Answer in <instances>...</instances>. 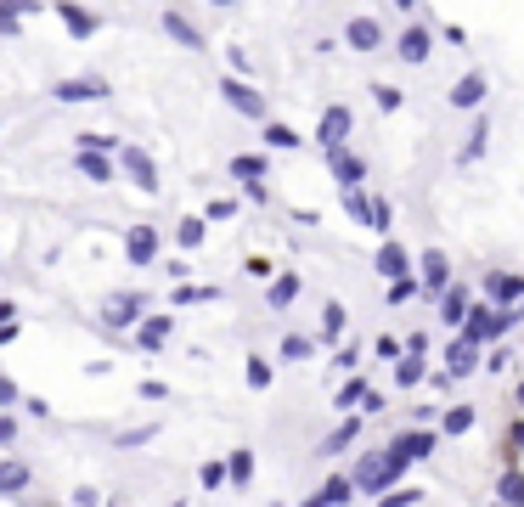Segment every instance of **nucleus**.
Here are the masks:
<instances>
[{"instance_id":"473e14b6","label":"nucleus","mask_w":524,"mask_h":507,"mask_svg":"<svg viewBox=\"0 0 524 507\" xmlns=\"http://www.w3.org/2000/svg\"><path fill=\"white\" fill-rule=\"evenodd\" d=\"M304 356H311V338H282V361H304Z\"/></svg>"},{"instance_id":"ddd939ff","label":"nucleus","mask_w":524,"mask_h":507,"mask_svg":"<svg viewBox=\"0 0 524 507\" xmlns=\"http://www.w3.org/2000/svg\"><path fill=\"white\" fill-rule=\"evenodd\" d=\"M406 271H412L406 249H400V242H383V249H378V276H389V282H395V276H406Z\"/></svg>"},{"instance_id":"ea45409f","label":"nucleus","mask_w":524,"mask_h":507,"mask_svg":"<svg viewBox=\"0 0 524 507\" xmlns=\"http://www.w3.org/2000/svg\"><path fill=\"white\" fill-rule=\"evenodd\" d=\"M237 175H266V158H237Z\"/></svg>"},{"instance_id":"bb28decb","label":"nucleus","mask_w":524,"mask_h":507,"mask_svg":"<svg viewBox=\"0 0 524 507\" xmlns=\"http://www.w3.org/2000/svg\"><path fill=\"white\" fill-rule=\"evenodd\" d=\"M418 502H423V490H412V485H400V490H395V485H389V496H383L378 507H418Z\"/></svg>"},{"instance_id":"6ab92c4d","label":"nucleus","mask_w":524,"mask_h":507,"mask_svg":"<svg viewBox=\"0 0 524 507\" xmlns=\"http://www.w3.org/2000/svg\"><path fill=\"white\" fill-rule=\"evenodd\" d=\"M135 311H142V299H135V294H125V299H113V304H107V321H113V327H130V321H135Z\"/></svg>"},{"instance_id":"de8ad7c7","label":"nucleus","mask_w":524,"mask_h":507,"mask_svg":"<svg viewBox=\"0 0 524 507\" xmlns=\"http://www.w3.org/2000/svg\"><path fill=\"white\" fill-rule=\"evenodd\" d=\"M214 6H231V0H214Z\"/></svg>"},{"instance_id":"c9c22d12","label":"nucleus","mask_w":524,"mask_h":507,"mask_svg":"<svg viewBox=\"0 0 524 507\" xmlns=\"http://www.w3.org/2000/svg\"><path fill=\"white\" fill-rule=\"evenodd\" d=\"M373 96H378L383 113H395V107H400V90H395V85H373Z\"/></svg>"},{"instance_id":"c85d7f7f","label":"nucleus","mask_w":524,"mask_h":507,"mask_svg":"<svg viewBox=\"0 0 524 507\" xmlns=\"http://www.w3.org/2000/svg\"><path fill=\"white\" fill-rule=\"evenodd\" d=\"M80 169H85L90 181H113V164H107V158H96V152H85V158H80Z\"/></svg>"},{"instance_id":"58836bf2","label":"nucleus","mask_w":524,"mask_h":507,"mask_svg":"<svg viewBox=\"0 0 524 507\" xmlns=\"http://www.w3.org/2000/svg\"><path fill=\"white\" fill-rule=\"evenodd\" d=\"M204 485L220 490V485H226V468H220V463H204Z\"/></svg>"},{"instance_id":"c756f323","label":"nucleus","mask_w":524,"mask_h":507,"mask_svg":"<svg viewBox=\"0 0 524 507\" xmlns=\"http://www.w3.org/2000/svg\"><path fill=\"white\" fill-rule=\"evenodd\" d=\"M226 473H231L237 485H249V473H254V457H249V451H231V468H226Z\"/></svg>"},{"instance_id":"423d86ee","label":"nucleus","mask_w":524,"mask_h":507,"mask_svg":"<svg viewBox=\"0 0 524 507\" xmlns=\"http://www.w3.org/2000/svg\"><path fill=\"white\" fill-rule=\"evenodd\" d=\"M328 158H333V175H338V187H344V192H350V187H361V181H366V164L356 158V152H344V147H333V152H328Z\"/></svg>"},{"instance_id":"20e7f679","label":"nucleus","mask_w":524,"mask_h":507,"mask_svg":"<svg viewBox=\"0 0 524 507\" xmlns=\"http://www.w3.org/2000/svg\"><path fill=\"white\" fill-rule=\"evenodd\" d=\"M445 373H451V378H468V373H480V344L457 338V344L445 350Z\"/></svg>"},{"instance_id":"f257e3e1","label":"nucleus","mask_w":524,"mask_h":507,"mask_svg":"<svg viewBox=\"0 0 524 507\" xmlns=\"http://www.w3.org/2000/svg\"><path fill=\"white\" fill-rule=\"evenodd\" d=\"M406 468H412V463L395 451V445H389V451H366L361 463H356V480H350V485H356V490H366V496H378V490L400 485V473H406Z\"/></svg>"},{"instance_id":"c03bdc74","label":"nucleus","mask_w":524,"mask_h":507,"mask_svg":"<svg viewBox=\"0 0 524 507\" xmlns=\"http://www.w3.org/2000/svg\"><path fill=\"white\" fill-rule=\"evenodd\" d=\"M12 440H18V423H12V418H0V445H12Z\"/></svg>"},{"instance_id":"0eeeda50","label":"nucleus","mask_w":524,"mask_h":507,"mask_svg":"<svg viewBox=\"0 0 524 507\" xmlns=\"http://www.w3.org/2000/svg\"><path fill=\"white\" fill-rule=\"evenodd\" d=\"M344 40L356 45V51H378V45H383V23H378V18H350Z\"/></svg>"},{"instance_id":"b1692460","label":"nucleus","mask_w":524,"mask_h":507,"mask_svg":"<svg viewBox=\"0 0 524 507\" xmlns=\"http://www.w3.org/2000/svg\"><path fill=\"white\" fill-rule=\"evenodd\" d=\"M294 299H299V276H276V282H271V304L282 311V304H294Z\"/></svg>"},{"instance_id":"e433bc0d","label":"nucleus","mask_w":524,"mask_h":507,"mask_svg":"<svg viewBox=\"0 0 524 507\" xmlns=\"http://www.w3.org/2000/svg\"><path fill=\"white\" fill-rule=\"evenodd\" d=\"M389 220H395V214H389V204L378 197V204H373V232H389Z\"/></svg>"},{"instance_id":"6e6552de","label":"nucleus","mask_w":524,"mask_h":507,"mask_svg":"<svg viewBox=\"0 0 524 507\" xmlns=\"http://www.w3.org/2000/svg\"><path fill=\"white\" fill-rule=\"evenodd\" d=\"M389 445H395L400 457H406V463H418V457L435 451V434H428V428H406V434H395Z\"/></svg>"},{"instance_id":"9d476101","label":"nucleus","mask_w":524,"mask_h":507,"mask_svg":"<svg viewBox=\"0 0 524 507\" xmlns=\"http://www.w3.org/2000/svg\"><path fill=\"white\" fill-rule=\"evenodd\" d=\"M350 496H356V485H350V480H344V473H333V480H328V485H321V490H316V496H311V502H304V507H344Z\"/></svg>"},{"instance_id":"2eb2a0df","label":"nucleus","mask_w":524,"mask_h":507,"mask_svg":"<svg viewBox=\"0 0 524 507\" xmlns=\"http://www.w3.org/2000/svg\"><path fill=\"white\" fill-rule=\"evenodd\" d=\"M485 142H490V119H474V130H468V142H462V152H457V158H462V164H480Z\"/></svg>"},{"instance_id":"7c9ffc66","label":"nucleus","mask_w":524,"mask_h":507,"mask_svg":"<svg viewBox=\"0 0 524 507\" xmlns=\"http://www.w3.org/2000/svg\"><path fill=\"white\" fill-rule=\"evenodd\" d=\"M412 294H418V276H395L389 282V304H406Z\"/></svg>"},{"instance_id":"1a4fd4ad","label":"nucleus","mask_w":524,"mask_h":507,"mask_svg":"<svg viewBox=\"0 0 524 507\" xmlns=\"http://www.w3.org/2000/svg\"><path fill=\"white\" fill-rule=\"evenodd\" d=\"M395 51H400V63H428V51H435V40H428V28H406Z\"/></svg>"},{"instance_id":"39448f33","label":"nucleus","mask_w":524,"mask_h":507,"mask_svg":"<svg viewBox=\"0 0 524 507\" xmlns=\"http://www.w3.org/2000/svg\"><path fill=\"white\" fill-rule=\"evenodd\" d=\"M485 294H490V304H524V276L497 271V276L485 282Z\"/></svg>"},{"instance_id":"72a5a7b5","label":"nucleus","mask_w":524,"mask_h":507,"mask_svg":"<svg viewBox=\"0 0 524 507\" xmlns=\"http://www.w3.org/2000/svg\"><path fill=\"white\" fill-rule=\"evenodd\" d=\"M266 142H271V147H299V135L288 130V125H266Z\"/></svg>"},{"instance_id":"49530a36","label":"nucleus","mask_w":524,"mask_h":507,"mask_svg":"<svg viewBox=\"0 0 524 507\" xmlns=\"http://www.w3.org/2000/svg\"><path fill=\"white\" fill-rule=\"evenodd\" d=\"M513 401H519V406H524V383H519V389H513Z\"/></svg>"},{"instance_id":"a878e982","label":"nucleus","mask_w":524,"mask_h":507,"mask_svg":"<svg viewBox=\"0 0 524 507\" xmlns=\"http://www.w3.org/2000/svg\"><path fill=\"white\" fill-rule=\"evenodd\" d=\"M344 304H328V311H321V338H338V333H344Z\"/></svg>"},{"instance_id":"a18cd8bd","label":"nucleus","mask_w":524,"mask_h":507,"mask_svg":"<svg viewBox=\"0 0 524 507\" xmlns=\"http://www.w3.org/2000/svg\"><path fill=\"white\" fill-rule=\"evenodd\" d=\"M395 6H400V12H412V6H418V0H395Z\"/></svg>"},{"instance_id":"9b49d317","label":"nucleus","mask_w":524,"mask_h":507,"mask_svg":"<svg viewBox=\"0 0 524 507\" xmlns=\"http://www.w3.org/2000/svg\"><path fill=\"white\" fill-rule=\"evenodd\" d=\"M462 316H468V288H445V294H440V321H445V327H462Z\"/></svg>"},{"instance_id":"a211bd4d","label":"nucleus","mask_w":524,"mask_h":507,"mask_svg":"<svg viewBox=\"0 0 524 507\" xmlns=\"http://www.w3.org/2000/svg\"><path fill=\"white\" fill-rule=\"evenodd\" d=\"M356 440H361V423H356V418H350V423H338V428H333V434H328V445H321V451H328V457H333V451H344V445H356Z\"/></svg>"},{"instance_id":"4468645a","label":"nucleus","mask_w":524,"mask_h":507,"mask_svg":"<svg viewBox=\"0 0 524 507\" xmlns=\"http://www.w3.org/2000/svg\"><path fill=\"white\" fill-rule=\"evenodd\" d=\"M226 102H231V107H237V113H249V119H266V102H259V96H254V90H249V85H237V80H231V85H226Z\"/></svg>"},{"instance_id":"7ed1b4c3","label":"nucleus","mask_w":524,"mask_h":507,"mask_svg":"<svg viewBox=\"0 0 524 507\" xmlns=\"http://www.w3.org/2000/svg\"><path fill=\"white\" fill-rule=\"evenodd\" d=\"M418 288H428V294H445V288H451V259H445L440 249H428V254H423V276H418Z\"/></svg>"},{"instance_id":"2f4dec72","label":"nucleus","mask_w":524,"mask_h":507,"mask_svg":"<svg viewBox=\"0 0 524 507\" xmlns=\"http://www.w3.org/2000/svg\"><path fill=\"white\" fill-rule=\"evenodd\" d=\"M164 338H169V316H158V321H147V327H142V344H147V350L164 344Z\"/></svg>"},{"instance_id":"4be33fe9","label":"nucleus","mask_w":524,"mask_h":507,"mask_svg":"<svg viewBox=\"0 0 524 507\" xmlns=\"http://www.w3.org/2000/svg\"><path fill=\"white\" fill-rule=\"evenodd\" d=\"M57 96H63V102H90V96H102V85H90V80H68V85H57Z\"/></svg>"},{"instance_id":"79ce46f5","label":"nucleus","mask_w":524,"mask_h":507,"mask_svg":"<svg viewBox=\"0 0 524 507\" xmlns=\"http://www.w3.org/2000/svg\"><path fill=\"white\" fill-rule=\"evenodd\" d=\"M507 445H513V457L524 451V423H513V428H507Z\"/></svg>"},{"instance_id":"a19ab883","label":"nucleus","mask_w":524,"mask_h":507,"mask_svg":"<svg viewBox=\"0 0 524 507\" xmlns=\"http://www.w3.org/2000/svg\"><path fill=\"white\" fill-rule=\"evenodd\" d=\"M181 242H187V249H192V242H204V226L187 220V226H181Z\"/></svg>"},{"instance_id":"f8f14e48","label":"nucleus","mask_w":524,"mask_h":507,"mask_svg":"<svg viewBox=\"0 0 524 507\" xmlns=\"http://www.w3.org/2000/svg\"><path fill=\"white\" fill-rule=\"evenodd\" d=\"M485 73H462V80H457V90H451V107H480L485 102Z\"/></svg>"},{"instance_id":"4c0bfd02","label":"nucleus","mask_w":524,"mask_h":507,"mask_svg":"<svg viewBox=\"0 0 524 507\" xmlns=\"http://www.w3.org/2000/svg\"><path fill=\"white\" fill-rule=\"evenodd\" d=\"M249 383H254V389H266V383H271V366H266V361H249Z\"/></svg>"},{"instance_id":"aec40b11","label":"nucleus","mask_w":524,"mask_h":507,"mask_svg":"<svg viewBox=\"0 0 524 507\" xmlns=\"http://www.w3.org/2000/svg\"><path fill=\"white\" fill-rule=\"evenodd\" d=\"M0 490H6V496L28 490V468H23V463H0Z\"/></svg>"},{"instance_id":"f03ea898","label":"nucleus","mask_w":524,"mask_h":507,"mask_svg":"<svg viewBox=\"0 0 524 507\" xmlns=\"http://www.w3.org/2000/svg\"><path fill=\"white\" fill-rule=\"evenodd\" d=\"M350 125H356V119H350V107H328V113H321V130H316L321 147H328V152L344 147V142H350Z\"/></svg>"},{"instance_id":"412c9836","label":"nucleus","mask_w":524,"mask_h":507,"mask_svg":"<svg viewBox=\"0 0 524 507\" xmlns=\"http://www.w3.org/2000/svg\"><path fill=\"white\" fill-rule=\"evenodd\" d=\"M164 28H169V35H175L181 45H204V35H197L187 18H175V12H164Z\"/></svg>"},{"instance_id":"f3484780","label":"nucleus","mask_w":524,"mask_h":507,"mask_svg":"<svg viewBox=\"0 0 524 507\" xmlns=\"http://www.w3.org/2000/svg\"><path fill=\"white\" fill-rule=\"evenodd\" d=\"M423 373H428V366H423V356H412V350H406V361H395V383H400V389L423 383Z\"/></svg>"},{"instance_id":"5701e85b","label":"nucleus","mask_w":524,"mask_h":507,"mask_svg":"<svg viewBox=\"0 0 524 507\" xmlns=\"http://www.w3.org/2000/svg\"><path fill=\"white\" fill-rule=\"evenodd\" d=\"M152 254H158V237H152L147 226H142V232H130V259H135V265H142V259H152Z\"/></svg>"},{"instance_id":"dca6fc26","label":"nucleus","mask_w":524,"mask_h":507,"mask_svg":"<svg viewBox=\"0 0 524 507\" xmlns=\"http://www.w3.org/2000/svg\"><path fill=\"white\" fill-rule=\"evenodd\" d=\"M497 496H502L507 507H524V473H519V468H507L502 480H497Z\"/></svg>"},{"instance_id":"cd10ccee","label":"nucleus","mask_w":524,"mask_h":507,"mask_svg":"<svg viewBox=\"0 0 524 507\" xmlns=\"http://www.w3.org/2000/svg\"><path fill=\"white\" fill-rule=\"evenodd\" d=\"M361 395H366V378H350L344 389H338V411H350V406H361Z\"/></svg>"},{"instance_id":"37998d69","label":"nucleus","mask_w":524,"mask_h":507,"mask_svg":"<svg viewBox=\"0 0 524 507\" xmlns=\"http://www.w3.org/2000/svg\"><path fill=\"white\" fill-rule=\"evenodd\" d=\"M0 406H18V389H12V378H0Z\"/></svg>"},{"instance_id":"393cba45","label":"nucleus","mask_w":524,"mask_h":507,"mask_svg":"<svg viewBox=\"0 0 524 507\" xmlns=\"http://www.w3.org/2000/svg\"><path fill=\"white\" fill-rule=\"evenodd\" d=\"M474 428V406H451L445 411V434H468Z\"/></svg>"},{"instance_id":"f704fd0d","label":"nucleus","mask_w":524,"mask_h":507,"mask_svg":"<svg viewBox=\"0 0 524 507\" xmlns=\"http://www.w3.org/2000/svg\"><path fill=\"white\" fill-rule=\"evenodd\" d=\"M125 164L142 175V187H152V164H147V152H125Z\"/></svg>"}]
</instances>
